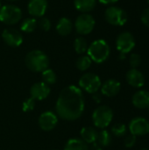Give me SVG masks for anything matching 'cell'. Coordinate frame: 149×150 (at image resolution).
I'll return each instance as SVG.
<instances>
[{
  "label": "cell",
  "mask_w": 149,
  "mask_h": 150,
  "mask_svg": "<svg viewBox=\"0 0 149 150\" xmlns=\"http://www.w3.org/2000/svg\"><path fill=\"white\" fill-rule=\"evenodd\" d=\"M74 4L77 11L87 13L96 7L97 0H74Z\"/></svg>",
  "instance_id": "cell-20"
},
{
  "label": "cell",
  "mask_w": 149,
  "mask_h": 150,
  "mask_svg": "<svg viewBox=\"0 0 149 150\" xmlns=\"http://www.w3.org/2000/svg\"><path fill=\"white\" fill-rule=\"evenodd\" d=\"M133 105L138 109H146L149 107V91L141 90L134 93L132 98Z\"/></svg>",
  "instance_id": "cell-17"
},
{
  "label": "cell",
  "mask_w": 149,
  "mask_h": 150,
  "mask_svg": "<svg viewBox=\"0 0 149 150\" xmlns=\"http://www.w3.org/2000/svg\"><path fill=\"white\" fill-rule=\"evenodd\" d=\"M35 106V100L32 98H29L27 99H25L23 104H22V110L25 112H29L33 110Z\"/></svg>",
  "instance_id": "cell-28"
},
{
  "label": "cell",
  "mask_w": 149,
  "mask_h": 150,
  "mask_svg": "<svg viewBox=\"0 0 149 150\" xmlns=\"http://www.w3.org/2000/svg\"><path fill=\"white\" fill-rule=\"evenodd\" d=\"M0 8H1V1H0Z\"/></svg>",
  "instance_id": "cell-39"
},
{
  "label": "cell",
  "mask_w": 149,
  "mask_h": 150,
  "mask_svg": "<svg viewBox=\"0 0 149 150\" xmlns=\"http://www.w3.org/2000/svg\"><path fill=\"white\" fill-rule=\"evenodd\" d=\"M129 131L134 136H143L149 133V122L142 117H136L129 123Z\"/></svg>",
  "instance_id": "cell-10"
},
{
  "label": "cell",
  "mask_w": 149,
  "mask_h": 150,
  "mask_svg": "<svg viewBox=\"0 0 149 150\" xmlns=\"http://www.w3.org/2000/svg\"><path fill=\"white\" fill-rule=\"evenodd\" d=\"M141 63V57L138 54H132L129 58V64L132 69H137Z\"/></svg>",
  "instance_id": "cell-29"
},
{
  "label": "cell",
  "mask_w": 149,
  "mask_h": 150,
  "mask_svg": "<svg viewBox=\"0 0 149 150\" xmlns=\"http://www.w3.org/2000/svg\"><path fill=\"white\" fill-rule=\"evenodd\" d=\"M92 98H93V100H94L96 103H100V102H101V99H102V94H99V93H97V92L93 93Z\"/></svg>",
  "instance_id": "cell-33"
},
{
  "label": "cell",
  "mask_w": 149,
  "mask_h": 150,
  "mask_svg": "<svg viewBox=\"0 0 149 150\" xmlns=\"http://www.w3.org/2000/svg\"><path fill=\"white\" fill-rule=\"evenodd\" d=\"M22 18L21 10L13 4H6L0 8V21L6 25H15Z\"/></svg>",
  "instance_id": "cell-5"
},
{
  "label": "cell",
  "mask_w": 149,
  "mask_h": 150,
  "mask_svg": "<svg viewBox=\"0 0 149 150\" xmlns=\"http://www.w3.org/2000/svg\"><path fill=\"white\" fill-rule=\"evenodd\" d=\"M37 26V21L34 18H25L21 24V30L24 33H32Z\"/></svg>",
  "instance_id": "cell-23"
},
{
  "label": "cell",
  "mask_w": 149,
  "mask_h": 150,
  "mask_svg": "<svg viewBox=\"0 0 149 150\" xmlns=\"http://www.w3.org/2000/svg\"><path fill=\"white\" fill-rule=\"evenodd\" d=\"M37 25H39V27H40L41 30L46 31V32L49 31L50 28H51V22H50V20H49L48 18H41L40 19V21L37 23Z\"/></svg>",
  "instance_id": "cell-30"
},
{
  "label": "cell",
  "mask_w": 149,
  "mask_h": 150,
  "mask_svg": "<svg viewBox=\"0 0 149 150\" xmlns=\"http://www.w3.org/2000/svg\"><path fill=\"white\" fill-rule=\"evenodd\" d=\"M47 0H30L28 4V11L34 18H41L47 11Z\"/></svg>",
  "instance_id": "cell-14"
},
{
  "label": "cell",
  "mask_w": 149,
  "mask_h": 150,
  "mask_svg": "<svg viewBox=\"0 0 149 150\" xmlns=\"http://www.w3.org/2000/svg\"><path fill=\"white\" fill-rule=\"evenodd\" d=\"M105 20L112 25L117 26L124 25L127 21V13L121 8L117 6H110L105 10Z\"/></svg>",
  "instance_id": "cell-7"
},
{
  "label": "cell",
  "mask_w": 149,
  "mask_h": 150,
  "mask_svg": "<svg viewBox=\"0 0 149 150\" xmlns=\"http://www.w3.org/2000/svg\"><path fill=\"white\" fill-rule=\"evenodd\" d=\"M148 4H149V0H148Z\"/></svg>",
  "instance_id": "cell-40"
},
{
  "label": "cell",
  "mask_w": 149,
  "mask_h": 150,
  "mask_svg": "<svg viewBox=\"0 0 149 150\" xmlns=\"http://www.w3.org/2000/svg\"><path fill=\"white\" fill-rule=\"evenodd\" d=\"M8 1H11V2H15V1H18V0H8Z\"/></svg>",
  "instance_id": "cell-37"
},
{
  "label": "cell",
  "mask_w": 149,
  "mask_h": 150,
  "mask_svg": "<svg viewBox=\"0 0 149 150\" xmlns=\"http://www.w3.org/2000/svg\"><path fill=\"white\" fill-rule=\"evenodd\" d=\"M101 85V79L97 75L93 73H85L79 80V88L90 94L97 92Z\"/></svg>",
  "instance_id": "cell-6"
},
{
  "label": "cell",
  "mask_w": 149,
  "mask_h": 150,
  "mask_svg": "<svg viewBox=\"0 0 149 150\" xmlns=\"http://www.w3.org/2000/svg\"><path fill=\"white\" fill-rule=\"evenodd\" d=\"M141 22L144 25H146L147 27H149V8L145 9L142 13H141Z\"/></svg>",
  "instance_id": "cell-32"
},
{
  "label": "cell",
  "mask_w": 149,
  "mask_h": 150,
  "mask_svg": "<svg viewBox=\"0 0 149 150\" xmlns=\"http://www.w3.org/2000/svg\"><path fill=\"white\" fill-rule=\"evenodd\" d=\"M113 119L112 110L106 105H101L97 107L92 113L93 124L96 127L100 129L106 128Z\"/></svg>",
  "instance_id": "cell-4"
},
{
  "label": "cell",
  "mask_w": 149,
  "mask_h": 150,
  "mask_svg": "<svg viewBox=\"0 0 149 150\" xmlns=\"http://www.w3.org/2000/svg\"><path fill=\"white\" fill-rule=\"evenodd\" d=\"M112 140V134H110V132L107 130H102L97 134V142L101 147H108L111 144Z\"/></svg>",
  "instance_id": "cell-22"
},
{
  "label": "cell",
  "mask_w": 149,
  "mask_h": 150,
  "mask_svg": "<svg viewBox=\"0 0 149 150\" xmlns=\"http://www.w3.org/2000/svg\"><path fill=\"white\" fill-rule=\"evenodd\" d=\"M95 24V19L90 14L83 13L76 18L75 22V28L79 34L86 35L93 31Z\"/></svg>",
  "instance_id": "cell-8"
},
{
  "label": "cell",
  "mask_w": 149,
  "mask_h": 150,
  "mask_svg": "<svg viewBox=\"0 0 149 150\" xmlns=\"http://www.w3.org/2000/svg\"><path fill=\"white\" fill-rule=\"evenodd\" d=\"M116 47L117 49L120 52V54H126L130 53L135 47V40L133 35L129 32L121 33L117 37Z\"/></svg>",
  "instance_id": "cell-9"
},
{
  "label": "cell",
  "mask_w": 149,
  "mask_h": 150,
  "mask_svg": "<svg viewBox=\"0 0 149 150\" xmlns=\"http://www.w3.org/2000/svg\"><path fill=\"white\" fill-rule=\"evenodd\" d=\"M84 97L82 90L76 85H69L64 88L56 102L57 115L65 120H76L84 112Z\"/></svg>",
  "instance_id": "cell-1"
},
{
  "label": "cell",
  "mask_w": 149,
  "mask_h": 150,
  "mask_svg": "<svg viewBox=\"0 0 149 150\" xmlns=\"http://www.w3.org/2000/svg\"><path fill=\"white\" fill-rule=\"evenodd\" d=\"M101 94L112 98L119 94L121 89V84L115 79H108L101 85Z\"/></svg>",
  "instance_id": "cell-16"
},
{
  "label": "cell",
  "mask_w": 149,
  "mask_h": 150,
  "mask_svg": "<svg viewBox=\"0 0 149 150\" xmlns=\"http://www.w3.org/2000/svg\"><path fill=\"white\" fill-rule=\"evenodd\" d=\"M136 136L133 135V134H129L125 138V146L126 148H133L135 143H136Z\"/></svg>",
  "instance_id": "cell-31"
},
{
  "label": "cell",
  "mask_w": 149,
  "mask_h": 150,
  "mask_svg": "<svg viewBox=\"0 0 149 150\" xmlns=\"http://www.w3.org/2000/svg\"><path fill=\"white\" fill-rule=\"evenodd\" d=\"M119 0H99V2L105 5H111V4H114L118 2Z\"/></svg>",
  "instance_id": "cell-34"
},
{
  "label": "cell",
  "mask_w": 149,
  "mask_h": 150,
  "mask_svg": "<svg viewBox=\"0 0 149 150\" xmlns=\"http://www.w3.org/2000/svg\"><path fill=\"white\" fill-rule=\"evenodd\" d=\"M31 98L34 100H43L46 99L50 94L49 86L44 82H39L34 83L30 89Z\"/></svg>",
  "instance_id": "cell-13"
},
{
  "label": "cell",
  "mask_w": 149,
  "mask_h": 150,
  "mask_svg": "<svg viewBox=\"0 0 149 150\" xmlns=\"http://www.w3.org/2000/svg\"><path fill=\"white\" fill-rule=\"evenodd\" d=\"M2 38L6 45L13 47H19L23 42L22 34L18 30L12 28L4 29L2 33Z\"/></svg>",
  "instance_id": "cell-12"
},
{
  "label": "cell",
  "mask_w": 149,
  "mask_h": 150,
  "mask_svg": "<svg viewBox=\"0 0 149 150\" xmlns=\"http://www.w3.org/2000/svg\"><path fill=\"white\" fill-rule=\"evenodd\" d=\"M91 62H92V61L88 55H83L77 59L76 68L81 71H85L90 67Z\"/></svg>",
  "instance_id": "cell-26"
},
{
  "label": "cell",
  "mask_w": 149,
  "mask_h": 150,
  "mask_svg": "<svg viewBox=\"0 0 149 150\" xmlns=\"http://www.w3.org/2000/svg\"><path fill=\"white\" fill-rule=\"evenodd\" d=\"M41 73H42V79H43V82L45 83H47V85H51V84L55 83V82L57 80V76H56L55 72L53 69L47 68V69H45Z\"/></svg>",
  "instance_id": "cell-24"
},
{
  "label": "cell",
  "mask_w": 149,
  "mask_h": 150,
  "mask_svg": "<svg viewBox=\"0 0 149 150\" xmlns=\"http://www.w3.org/2000/svg\"><path fill=\"white\" fill-rule=\"evenodd\" d=\"M148 111H149V107H148Z\"/></svg>",
  "instance_id": "cell-41"
},
{
  "label": "cell",
  "mask_w": 149,
  "mask_h": 150,
  "mask_svg": "<svg viewBox=\"0 0 149 150\" xmlns=\"http://www.w3.org/2000/svg\"><path fill=\"white\" fill-rule=\"evenodd\" d=\"M73 30V23L68 18H61L56 25V31L61 36L68 35Z\"/></svg>",
  "instance_id": "cell-19"
},
{
  "label": "cell",
  "mask_w": 149,
  "mask_h": 150,
  "mask_svg": "<svg viewBox=\"0 0 149 150\" xmlns=\"http://www.w3.org/2000/svg\"><path fill=\"white\" fill-rule=\"evenodd\" d=\"M97 134H98V132L95 128L90 127H83L80 132L82 140L87 144H92L96 142L97 139Z\"/></svg>",
  "instance_id": "cell-18"
},
{
  "label": "cell",
  "mask_w": 149,
  "mask_h": 150,
  "mask_svg": "<svg viewBox=\"0 0 149 150\" xmlns=\"http://www.w3.org/2000/svg\"><path fill=\"white\" fill-rule=\"evenodd\" d=\"M74 47L77 54H84L88 50V44H87L86 40L83 37L76 38L74 42Z\"/></svg>",
  "instance_id": "cell-25"
},
{
  "label": "cell",
  "mask_w": 149,
  "mask_h": 150,
  "mask_svg": "<svg viewBox=\"0 0 149 150\" xmlns=\"http://www.w3.org/2000/svg\"><path fill=\"white\" fill-rule=\"evenodd\" d=\"M126 132H127L126 126L123 123H116L112 127V134L116 137H119V138L125 136L126 134Z\"/></svg>",
  "instance_id": "cell-27"
},
{
  "label": "cell",
  "mask_w": 149,
  "mask_h": 150,
  "mask_svg": "<svg viewBox=\"0 0 149 150\" xmlns=\"http://www.w3.org/2000/svg\"><path fill=\"white\" fill-rule=\"evenodd\" d=\"M87 52L88 56L92 62L96 63H103L109 58L111 48L105 40H97L88 47Z\"/></svg>",
  "instance_id": "cell-2"
},
{
  "label": "cell",
  "mask_w": 149,
  "mask_h": 150,
  "mask_svg": "<svg viewBox=\"0 0 149 150\" xmlns=\"http://www.w3.org/2000/svg\"><path fill=\"white\" fill-rule=\"evenodd\" d=\"M90 150H103V147H101V146L96 142H94V143L91 144Z\"/></svg>",
  "instance_id": "cell-35"
},
{
  "label": "cell",
  "mask_w": 149,
  "mask_h": 150,
  "mask_svg": "<svg viewBox=\"0 0 149 150\" xmlns=\"http://www.w3.org/2000/svg\"><path fill=\"white\" fill-rule=\"evenodd\" d=\"M25 62L27 68L33 72H42L49 66L47 55L40 50H32L29 52L25 56Z\"/></svg>",
  "instance_id": "cell-3"
},
{
  "label": "cell",
  "mask_w": 149,
  "mask_h": 150,
  "mask_svg": "<svg viewBox=\"0 0 149 150\" xmlns=\"http://www.w3.org/2000/svg\"><path fill=\"white\" fill-rule=\"evenodd\" d=\"M58 123V116L53 112H45L39 118V126L43 131H51L54 129Z\"/></svg>",
  "instance_id": "cell-11"
},
{
  "label": "cell",
  "mask_w": 149,
  "mask_h": 150,
  "mask_svg": "<svg viewBox=\"0 0 149 150\" xmlns=\"http://www.w3.org/2000/svg\"><path fill=\"white\" fill-rule=\"evenodd\" d=\"M64 150H90V148L82 139L74 138L67 142Z\"/></svg>",
  "instance_id": "cell-21"
},
{
  "label": "cell",
  "mask_w": 149,
  "mask_h": 150,
  "mask_svg": "<svg viewBox=\"0 0 149 150\" xmlns=\"http://www.w3.org/2000/svg\"><path fill=\"white\" fill-rule=\"evenodd\" d=\"M141 150H149V149H141Z\"/></svg>",
  "instance_id": "cell-38"
},
{
  "label": "cell",
  "mask_w": 149,
  "mask_h": 150,
  "mask_svg": "<svg viewBox=\"0 0 149 150\" xmlns=\"http://www.w3.org/2000/svg\"><path fill=\"white\" fill-rule=\"evenodd\" d=\"M126 78L128 84L134 88H141L145 84L144 75L138 69H131L128 70Z\"/></svg>",
  "instance_id": "cell-15"
},
{
  "label": "cell",
  "mask_w": 149,
  "mask_h": 150,
  "mask_svg": "<svg viewBox=\"0 0 149 150\" xmlns=\"http://www.w3.org/2000/svg\"><path fill=\"white\" fill-rule=\"evenodd\" d=\"M119 58H120L121 60L125 59V58H126V54H120V56H119Z\"/></svg>",
  "instance_id": "cell-36"
}]
</instances>
